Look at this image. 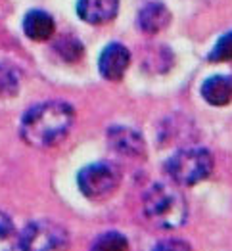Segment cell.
Masks as SVG:
<instances>
[{"mask_svg":"<svg viewBox=\"0 0 232 251\" xmlns=\"http://www.w3.org/2000/svg\"><path fill=\"white\" fill-rule=\"evenodd\" d=\"M75 123L73 105L48 100L33 105L21 119V138L33 148H52L69 134Z\"/></svg>","mask_w":232,"mask_h":251,"instance_id":"obj_1","label":"cell"},{"mask_svg":"<svg viewBox=\"0 0 232 251\" xmlns=\"http://www.w3.org/2000/svg\"><path fill=\"white\" fill-rule=\"evenodd\" d=\"M142 207H144V217L161 230L180 228L188 217V205L184 196L177 188L161 182L154 184L144 194Z\"/></svg>","mask_w":232,"mask_h":251,"instance_id":"obj_2","label":"cell"},{"mask_svg":"<svg viewBox=\"0 0 232 251\" xmlns=\"http://www.w3.org/2000/svg\"><path fill=\"white\" fill-rule=\"evenodd\" d=\"M213 155L206 148H184L173 153L165 161L167 176L179 186H194L213 173Z\"/></svg>","mask_w":232,"mask_h":251,"instance_id":"obj_3","label":"cell"},{"mask_svg":"<svg viewBox=\"0 0 232 251\" xmlns=\"http://www.w3.org/2000/svg\"><path fill=\"white\" fill-rule=\"evenodd\" d=\"M121 182L119 169L111 163H90L77 175V186L88 200H104L111 196Z\"/></svg>","mask_w":232,"mask_h":251,"instance_id":"obj_4","label":"cell"},{"mask_svg":"<svg viewBox=\"0 0 232 251\" xmlns=\"http://www.w3.org/2000/svg\"><path fill=\"white\" fill-rule=\"evenodd\" d=\"M69 242L67 232L54 221L41 219L29 223L21 234H18V246L20 250L42 251V250H60L65 248Z\"/></svg>","mask_w":232,"mask_h":251,"instance_id":"obj_5","label":"cell"},{"mask_svg":"<svg viewBox=\"0 0 232 251\" xmlns=\"http://www.w3.org/2000/svg\"><path fill=\"white\" fill-rule=\"evenodd\" d=\"M107 142L109 148L125 157L132 159H144L146 157V144L140 132H136L130 126H111L107 130Z\"/></svg>","mask_w":232,"mask_h":251,"instance_id":"obj_6","label":"cell"},{"mask_svg":"<svg viewBox=\"0 0 232 251\" xmlns=\"http://www.w3.org/2000/svg\"><path fill=\"white\" fill-rule=\"evenodd\" d=\"M129 63H130L129 48L119 42H111L102 50L98 58V71L105 81H121L129 69Z\"/></svg>","mask_w":232,"mask_h":251,"instance_id":"obj_7","label":"cell"},{"mask_svg":"<svg viewBox=\"0 0 232 251\" xmlns=\"http://www.w3.org/2000/svg\"><path fill=\"white\" fill-rule=\"evenodd\" d=\"M119 12V0H79L77 16L90 25L109 23Z\"/></svg>","mask_w":232,"mask_h":251,"instance_id":"obj_8","label":"cell"},{"mask_svg":"<svg viewBox=\"0 0 232 251\" xmlns=\"http://www.w3.org/2000/svg\"><path fill=\"white\" fill-rule=\"evenodd\" d=\"M136 23H138V29L144 35H157V33L165 31L169 27L171 12L167 10V6L161 4V2H150V4L140 8Z\"/></svg>","mask_w":232,"mask_h":251,"instance_id":"obj_9","label":"cell"},{"mask_svg":"<svg viewBox=\"0 0 232 251\" xmlns=\"http://www.w3.org/2000/svg\"><path fill=\"white\" fill-rule=\"evenodd\" d=\"M23 33L27 39L35 42L48 41L54 31H56V25H54V18L48 14V12H42V10H31L25 14L23 18Z\"/></svg>","mask_w":232,"mask_h":251,"instance_id":"obj_10","label":"cell"},{"mask_svg":"<svg viewBox=\"0 0 232 251\" xmlns=\"http://www.w3.org/2000/svg\"><path fill=\"white\" fill-rule=\"evenodd\" d=\"M202 96L211 105H227L232 102V77L229 75H213L202 84Z\"/></svg>","mask_w":232,"mask_h":251,"instance_id":"obj_11","label":"cell"},{"mask_svg":"<svg viewBox=\"0 0 232 251\" xmlns=\"http://www.w3.org/2000/svg\"><path fill=\"white\" fill-rule=\"evenodd\" d=\"M54 50H56V54L62 58L63 62L67 63L79 62L84 56L83 42L79 41L77 37H73V35H63V37H60L58 41L54 42Z\"/></svg>","mask_w":232,"mask_h":251,"instance_id":"obj_12","label":"cell"},{"mask_svg":"<svg viewBox=\"0 0 232 251\" xmlns=\"http://www.w3.org/2000/svg\"><path fill=\"white\" fill-rule=\"evenodd\" d=\"M20 90V75L18 71L8 65L0 63V98H12Z\"/></svg>","mask_w":232,"mask_h":251,"instance_id":"obj_13","label":"cell"},{"mask_svg":"<svg viewBox=\"0 0 232 251\" xmlns=\"http://www.w3.org/2000/svg\"><path fill=\"white\" fill-rule=\"evenodd\" d=\"M18 246V232L12 223V219L4 213H0V251L10 250Z\"/></svg>","mask_w":232,"mask_h":251,"instance_id":"obj_14","label":"cell"},{"mask_svg":"<svg viewBox=\"0 0 232 251\" xmlns=\"http://www.w3.org/2000/svg\"><path fill=\"white\" fill-rule=\"evenodd\" d=\"M232 60V31L225 33L219 41L215 42L213 50L209 52V62L223 63Z\"/></svg>","mask_w":232,"mask_h":251,"instance_id":"obj_15","label":"cell"},{"mask_svg":"<svg viewBox=\"0 0 232 251\" xmlns=\"http://www.w3.org/2000/svg\"><path fill=\"white\" fill-rule=\"evenodd\" d=\"M94 250H127L129 248V242L123 234H117V232H107V234H102L94 246Z\"/></svg>","mask_w":232,"mask_h":251,"instance_id":"obj_16","label":"cell"},{"mask_svg":"<svg viewBox=\"0 0 232 251\" xmlns=\"http://www.w3.org/2000/svg\"><path fill=\"white\" fill-rule=\"evenodd\" d=\"M157 248L159 250H165V248H188V244H184V242H161V244H157Z\"/></svg>","mask_w":232,"mask_h":251,"instance_id":"obj_17","label":"cell"}]
</instances>
